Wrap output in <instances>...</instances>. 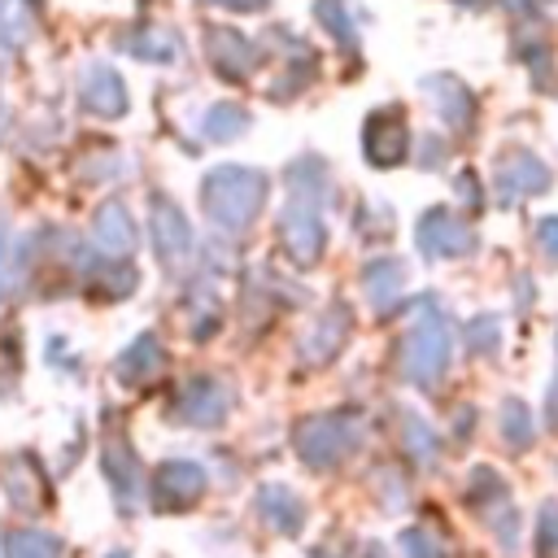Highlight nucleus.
Here are the masks:
<instances>
[{
    "mask_svg": "<svg viewBox=\"0 0 558 558\" xmlns=\"http://www.w3.org/2000/svg\"><path fill=\"white\" fill-rule=\"evenodd\" d=\"M266 196H270V179L253 166H214L201 179L205 218L227 235L248 231L257 222V214L266 209Z\"/></svg>",
    "mask_w": 558,
    "mask_h": 558,
    "instance_id": "f257e3e1",
    "label": "nucleus"
},
{
    "mask_svg": "<svg viewBox=\"0 0 558 558\" xmlns=\"http://www.w3.org/2000/svg\"><path fill=\"white\" fill-rule=\"evenodd\" d=\"M449 353H453L449 314L440 310L436 296H423L418 301V318L410 323V331L401 340V379L414 384V388H432L445 375Z\"/></svg>",
    "mask_w": 558,
    "mask_h": 558,
    "instance_id": "f03ea898",
    "label": "nucleus"
},
{
    "mask_svg": "<svg viewBox=\"0 0 558 558\" xmlns=\"http://www.w3.org/2000/svg\"><path fill=\"white\" fill-rule=\"evenodd\" d=\"M366 440V427L357 414H310L292 427V445L310 471H331L344 458H353Z\"/></svg>",
    "mask_w": 558,
    "mask_h": 558,
    "instance_id": "7ed1b4c3",
    "label": "nucleus"
},
{
    "mask_svg": "<svg viewBox=\"0 0 558 558\" xmlns=\"http://www.w3.org/2000/svg\"><path fill=\"white\" fill-rule=\"evenodd\" d=\"M275 235H279V248L288 253V262H296L301 270H305V266H314V262L323 257V248H327L323 205L288 196V205H283V214H279V227H275Z\"/></svg>",
    "mask_w": 558,
    "mask_h": 558,
    "instance_id": "20e7f679",
    "label": "nucleus"
},
{
    "mask_svg": "<svg viewBox=\"0 0 558 558\" xmlns=\"http://www.w3.org/2000/svg\"><path fill=\"white\" fill-rule=\"evenodd\" d=\"M414 244L427 262H449V257H471L480 235L466 218H458L453 209L445 205H432L418 222H414Z\"/></svg>",
    "mask_w": 558,
    "mask_h": 558,
    "instance_id": "39448f33",
    "label": "nucleus"
},
{
    "mask_svg": "<svg viewBox=\"0 0 558 558\" xmlns=\"http://www.w3.org/2000/svg\"><path fill=\"white\" fill-rule=\"evenodd\" d=\"M466 501H471V510L493 527V536H497L506 549H514V541H519V510H514V501H510L506 480H501L493 466H475V471H471V480H466Z\"/></svg>",
    "mask_w": 558,
    "mask_h": 558,
    "instance_id": "423d86ee",
    "label": "nucleus"
},
{
    "mask_svg": "<svg viewBox=\"0 0 558 558\" xmlns=\"http://www.w3.org/2000/svg\"><path fill=\"white\" fill-rule=\"evenodd\" d=\"M349 336H353V310H349L344 301H331L323 314H314V323H310L305 336L296 340L301 366H314V371L331 366V362L340 357V349L349 344Z\"/></svg>",
    "mask_w": 558,
    "mask_h": 558,
    "instance_id": "0eeeda50",
    "label": "nucleus"
},
{
    "mask_svg": "<svg viewBox=\"0 0 558 558\" xmlns=\"http://www.w3.org/2000/svg\"><path fill=\"white\" fill-rule=\"evenodd\" d=\"M362 153L375 170H392L410 157V122L401 105H384L362 126Z\"/></svg>",
    "mask_w": 558,
    "mask_h": 558,
    "instance_id": "6e6552de",
    "label": "nucleus"
},
{
    "mask_svg": "<svg viewBox=\"0 0 558 558\" xmlns=\"http://www.w3.org/2000/svg\"><path fill=\"white\" fill-rule=\"evenodd\" d=\"M148 231H153V253L166 270H174L192 257V222L166 192L148 196Z\"/></svg>",
    "mask_w": 558,
    "mask_h": 558,
    "instance_id": "1a4fd4ad",
    "label": "nucleus"
},
{
    "mask_svg": "<svg viewBox=\"0 0 558 558\" xmlns=\"http://www.w3.org/2000/svg\"><path fill=\"white\" fill-rule=\"evenodd\" d=\"M205 488H209V475H205V466L201 462H192V458H170V462H161L157 471H153V506L161 510V514H179V510H187V506H196L201 497H205Z\"/></svg>",
    "mask_w": 558,
    "mask_h": 558,
    "instance_id": "9d476101",
    "label": "nucleus"
},
{
    "mask_svg": "<svg viewBox=\"0 0 558 558\" xmlns=\"http://www.w3.org/2000/svg\"><path fill=\"white\" fill-rule=\"evenodd\" d=\"M227 414H231V388L214 375L187 379L170 405V418L187 423V427H218V423H227Z\"/></svg>",
    "mask_w": 558,
    "mask_h": 558,
    "instance_id": "9b49d317",
    "label": "nucleus"
},
{
    "mask_svg": "<svg viewBox=\"0 0 558 558\" xmlns=\"http://www.w3.org/2000/svg\"><path fill=\"white\" fill-rule=\"evenodd\" d=\"M493 183L501 201H532L554 187V174L532 148H506L493 166Z\"/></svg>",
    "mask_w": 558,
    "mask_h": 558,
    "instance_id": "f8f14e48",
    "label": "nucleus"
},
{
    "mask_svg": "<svg viewBox=\"0 0 558 558\" xmlns=\"http://www.w3.org/2000/svg\"><path fill=\"white\" fill-rule=\"evenodd\" d=\"M205 57H209V65H214L222 78L240 83V78H248V74L257 70L262 48H257L248 35L231 31V26H209V31H205Z\"/></svg>",
    "mask_w": 558,
    "mask_h": 558,
    "instance_id": "ddd939ff",
    "label": "nucleus"
},
{
    "mask_svg": "<svg viewBox=\"0 0 558 558\" xmlns=\"http://www.w3.org/2000/svg\"><path fill=\"white\" fill-rule=\"evenodd\" d=\"M78 105L87 113H96V118H122L131 109V96H126L122 74L113 65H105V61L83 65V74H78Z\"/></svg>",
    "mask_w": 558,
    "mask_h": 558,
    "instance_id": "4468645a",
    "label": "nucleus"
},
{
    "mask_svg": "<svg viewBox=\"0 0 558 558\" xmlns=\"http://www.w3.org/2000/svg\"><path fill=\"white\" fill-rule=\"evenodd\" d=\"M135 244H140V227H135L131 209L122 201H105L92 218V248L109 262H126L135 253Z\"/></svg>",
    "mask_w": 558,
    "mask_h": 558,
    "instance_id": "2eb2a0df",
    "label": "nucleus"
},
{
    "mask_svg": "<svg viewBox=\"0 0 558 558\" xmlns=\"http://www.w3.org/2000/svg\"><path fill=\"white\" fill-rule=\"evenodd\" d=\"M100 466H105V480L113 488V501L122 514H131L140 506V462L126 445V436H109L105 449H100Z\"/></svg>",
    "mask_w": 558,
    "mask_h": 558,
    "instance_id": "dca6fc26",
    "label": "nucleus"
},
{
    "mask_svg": "<svg viewBox=\"0 0 558 558\" xmlns=\"http://www.w3.org/2000/svg\"><path fill=\"white\" fill-rule=\"evenodd\" d=\"M418 92L436 100V113H440L458 135H466V131L475 126V96L466 92L462 78H453V74H427V78L418 83Z\"/></svg>",
    "mask_w": 558,
    "mask_h": 558,
    "instance_id": "f3484780",
    "label": "nucleus"
},
{
    "mask_svg": "<svg viewBox=\"0 0 558 558\" xmlns=\"http://www.w3.org/2000/svg\"><path fill=\"white\" fill-rule=\"evenodd\" d=\"M362 292L379 318H388L405 296V262L401 257H371L362 266Z\"/></svg>",
    "mask_w": 558,
    "mask_h": 558,
    "instance_id": "a211bd4d",
    "label": "nucleus"
},
{
    "mask_svg": "<svg viewBox=\"0 0 558 558\" xmlns=\"http://www.w3.org/2000/svg\"><path fill=\"white\" fill-rule=\"evenodd\" d=\"M257 514L279 536H301V527H305V501L288 484H262L257 488Z\"/></svg>",
    "mask_w": 558,
    "mask_h": 558,
    "instance_id": "6ab92c4d",
    "label": "nucleus"
},
{
    "mask_svg": "<svg viewBox=\"0 0 558 558\" xmlns=\"http://www.w3.org/2000/svg\"><path fill=\"white\" fill-rule=\"evenodd\" d=\"M166 366V349H161V340L153 336V331H140L122 353H118V362H113V375H118V384H126V388H140V384H148L157 371Z\"/></svg>",
    "mask_w": 558,
    "mask_h": 558,
    "instance_id": "aec40b11",
    "label": "nucleus"
},
{
    "mask_svg": "<svg viewBox=\"0 0 558 558\" xmlns=\"http://www.w3.org/2000/svg\"><path fill=\"white\" fill-rule=\"evenodd\" d=\"M118 48L126 52V57H140V61H179V52H183V44H179V35L174 31H166V26H135V31H126V35H118Z\"/></svg>",
    "mask_w": 558,
    "mask_h": 558,
    "instance_id": "412c9836",
    "label": "nucleus"
},
{
    "mask_svg": "<svg viewBox=\"0 0 558 558\" xmlns=\"http://www.w3.org/2000/svg\"><path fill=\"white\" fill-rule=\"evenodd\" d=\"M4 493L17 510H35L44 501V471L35 466V458L17 453L4 462Z\"/></svg>",
    "mask_w": 558,
    "mask_h": 558,
    "instance_id": "4be33fe9",
    "label": "nucleus"
},
{
    "mask_svg": "<svg viewBox=\"0 0 558 558\" xmlns=\"http://www.w3.org/2000/svg\"><path fill=\"white\" fill-rule=\"evenodd\" d=\"M401 449H405L410 462L423 466V471L440 462V436H436V427H432L423 414H414V410H401Z\"/></svg>",
    "mask_w": 558,
    "mask_h": 558,
    "instance_id": "5701e85b",
    "label": "nucleus"
},
{
    "mask_svg": "<svg viewBox=\"0 0 558 558\" xmlns=\"http://www.w3.org/2000/svg\"><path fill=\"white\" fill-rule=\"evenodd\" d=\"M248 131V113L240 109V105H231V100H218V105H209L205 113H201V135L209 140V144H231V140H240Z\"/></svg>",
    "mask_w": 558,
    "mask_h": 558,
    "instance_id": "b1692460",
    "label": "nucleus"
},
{
    "mask_svg": "<svg viewBox=\"0 0 558 558\" xmlns=\"http://www.w3.org/2000/svg\"><path fill=\"white\" fill-rule=\"evenodd\" d=\"M0 554L4 558H57L61 541L52 532H44V527H13V532H4Z\"/></svg>",
    "mask_w": 558,
    "mask_h": 558,
    "instance_id": "393cba45",
    "label": "nucleus"
},
{
    "mask_svg": "<svg viewBox=\"0 0 558 558\" xmlns=\"http://www.w3.org/2000/svg\"><path fill=\"white\" fill-rule=\"evenodd\" d=\"M497 427H501V440H506L510 449H532V440H536V418H532V410H527L519 397H506V401H501Z\"/></svg>",
    "mask_w": 558,
    "mask_h": 558,
    "instance_id": "a878e982",
    "label": "nucleus"
},
{
    "mask_svg": "<svg viewBox=\"0 0 558 558\" xmlns=\"http://www.w3.org/2000/svg\"><path fill=\"white\" fill-rule=\"evenodd\" d=\"M314 22L349 52H357V26L349 17V4L344 0H314Z\"/></svg>",
    "mask_w": 558,
    "mask_h": 558,
    "instance_id": "bb28decb",
    "label": "nucleus"
},
{
    "mask_svg": "<svg viewBox=\"0 0 558 558\" xmlns=\"http://www.w3.org/2000/svg\"><path fill=\"white\" fill-rule=\"evenodd\" d=\"M35 35L26 0H0V48H26Z\"/></svg>",
    "mask_w": 558,
    "mask_h": 558,
    "instance_id": "cd10ccee",
    "label": "nucleus"
},
{
    "mask_svg": "<svg viewBox=\"0 0 558 558\" xmlns=\"http://www.w3.org/2000/svg\"><path fill=\"white\" fill-rule=\"evenodd\" d=\"M466 349L475 357H493L501 349V318L497 314H475L466 323Z\"/></svg>",
    "mask_w": 558,
    "mask_h": 558,
    "instance_id": "c85d7f7f",
    "label": "nucleus"
},
{
    "mask_svg": "<svg viewBox=\"0 0 558 558\" xmlns=\"http://www.w3.org/2000/svg\"><path fill=\"white\" fill-rule=\"evenodd\" d=\"M397 545H401L405 558H449V545H445L432 527H405V532L397 536Z\"/></svg>",
    "mask_w": 558,
    "mask_h": 558,
    "instance_id": "c756f323",
    "label": "nucleus"
},
{
    "mask_svg": "<svg viewBox=\"0 0 558 558\" xmlns=\"http://www.w3.org/2000/svg\"><path fill=\"white\" fill-rule=\"evenodd\" d=\"M536 558H558V501H545L536 514Z\"/></svg>",
    "mask_w": 558,
    "mask_h": 558,
    "instance_id": "7c9ffc66",
    "label": "nucleus"
},
{
    "mask_svg": "<svg viewBox=\"0 0 558 558\" xmlns=\"http://www.w3.org/2000/svg\"><path fill=\"white\" fill-rule=\"evenodd\" d=\"M536 244H541V257L558 266V214H549V218L536 222Z\"/></svg>",
    "mask_w": 558,
    "mask_h": 558,
    "instance_id": "2f4dec72",
    "label": "nucleus"
},
{
    "mask_svg": "<svg viewBox=\"0 0 558 558\" xmlns=\"http://www.w3.org/2000/svg\"><path fill=\"white\" fill-rule=\"evenodd\" d=\"M13 279H17V257H13V240H9L4 231H0V301L9 296Z\"/></svg>",
    "mask_w": 558,
    "mask_h": 558,
    "instance_id": "473e14b6",
    "label": "nucleus"
},
{
    "mask_svg": "<svg viewBox=\"0 0 558 558\" xmlns=\"http://www.w3.org/2000/svg\"><path fill=\"white\" fill-rule=\"evenodd\" d=\"M458 196L466 201V209H471V214L484 205V196H480V183H475V170H462V174H458Z\"/></svg>",
    "mask_w": 558,
    "mask_h": 558,
    "instance_id": "72a5a7b5",
    "label": "nucleus"
},
{
    "mask_svg": "<svg viewBox=\"0 0 558 558\" xmlns=\"http://www.w3.org/2000/svg\"><path fill=\"white\" fill-rule=\"evenodd\" d=\"M201 4H218V9H231V13H262L270 0H201Z\"/></svg>",
    "mask_w": 558,
    "mask_h": 558,
    "instance_id": "f704fd0d",
    "label": "nucleus"
},
{
    "mask_svg": "<svg viewBox=\"0 0 558 558\" xmlns=\"http://www.w3.org/2000/svg\"><path fill=\"white\" fill-rule=\"evenodd\" d=\"M440 157H445V144H440L436 135H427V144H423V166H440Z\"/></svg>",
    "mask_w": 558,
    "mask_h": 558,
    "instance_id": "c9c22d12",
    "label": "nucleus"
},
{
    "mask_svg": "<svg viewBox=\"0 0 558 558\" xmlns=\"http://www.w3.org/2000/svg\"><path fill=\"white\" fill-rule=\"evenodd\" d=\"M366 558H392V554H388L379 541H371V545H366Z\"/></svg>",
    "mask_w": 558,
    "mask_h": 558,
    "instance_id": "e433bc0d",
    "label": "nucleus"
},
{
    "mask_svg": "<svg viewBox=\"0 0 558 558\" xmlns=\"http://www.w3.org/2000/svg\"><path fill=\"white\" fill-rule=\"evenodd\" d=\"M4 126H9V109H4V100H0V135H4Z\"/></svg>",
    "mask_w": 558,
    "mask_h": 558,
    "instance_id": "4c0bfd02",
    "label": "nucleus"
},
{
    "mask_svg": "<svg viewBox=\"0 0 558 558\" xmlns=\"http://www.w3.org/2000/svg\"><path fill=\"white\" fill-rule=\"evenodd\" d=\"M109 558H131V554H126V549H113V554H109Z\"/></svg>",
    "mask_w": 558,
    "mask_h": 558,
    "instance_id": "58836bf2",
    "label": "nucleus"
},
{
    "mask_svg": "<svg viewBox=\"0 0 558 558\" xmlns=\"http://www.w3.org/2000/svg\"><path fill=\"white\" fill-rule=\"evenodd\" d=\"M554 349H558V331H554Z\"/></svg>",
    "mask_w": 558,
    "mask_h": 558,
    "instance_id": "ea45409f",
    "label": "nucleus"
}]
</instances>
